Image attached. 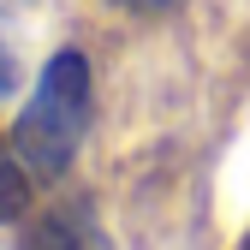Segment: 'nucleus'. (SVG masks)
Returning <instances> with one entry per match:
<instances>
[{"label":"nucleus","instance_id":"1","mask_svg":"<svg viewBox=\"0 0 250 250\" xmlns=\"http://www.w3.org/2000/svg\"><path fill=\"white\" fill-rule=\"evenodd\" d=\"M89 107H96V83H89V60L78 48L54 54L42 78H36V96L24 102L18 125H12V149L18 161L36 173V179H66L72 155L89 131Z\"/></svg>","mask_w":250,"mask_h":250},{"label":"nucleus","instance_id":"2","mask_svg":"<svg viewBox=\"0 0 250 250\" xmlns=\"http://www.w3.org/2000/svg\"><path fill=\"white\" fill-rule=\"evenodd\" d=\"M18 250H107V244H102L96 214H89L83 203H66V208L42 214V221L24 232V244H18Z\"/></svg>","mask_w":250,"mask_h":250},{"label":"nucleus","instance_id":"3","mask_svg":"<svg viewBox=\"0 0 250 250\" xmlns=\"http://www.w3.org/2000/svg\"><path fill=\"white\" fill-rule=\"evenodd\" d=\"M30 203V179H24V161L18 149H0V221H18Z\"/></svg>","mask_w":250,"mask_h":250},{"label":"nucleus","instance_id":"4","mask_svg":"<svg viewBox=\"0 0 250 250\" xmlns=\"http://www.w3.org/2000/svg\"><path fill=\"white\" fill-rule=\"evenodd\" d=\"M12 78H18V66H12V54L0 48V96H6V89H12Z\"/></svg>","mask_w":250,"mask_h":250},{"label":"nucleus","instance_id":"5","mask_svg":"<svg viewBox=\"0 0 250 250\" xmlns=\"http://www.w3.org/2000/svg\"><path fill=\"white\" fill-rule=\"evenodd\" d=\"M131 12H167V6H179V0H125Z\"/></svg>","mask_w":250,"mask_h":250},{"label":"nucleus","instance_id":"6","mask_svg":"<svg viewBox=\"0 0 250 250\" xmlns=\"http://www.w3.org/2000/svg\"><path fill=\"white\" fill-rule=\"evenodd\" d=\"M0 6H18V0H0Z\"/></svg>","mask_w":250,"mask_h":250},{"label":"nucleus","instance_id":"7","mask_svg":"<svg viewBox=\"0 0 250 250\" xmlns=\"http://www.w3.org/2000/svg\"><path fill=\"white\" fill-rule=\"evenodd\" d=\"M244 250H250V238H244Z\"/></svg>","mask_w":250,"mask_h":250}]
</instances>
